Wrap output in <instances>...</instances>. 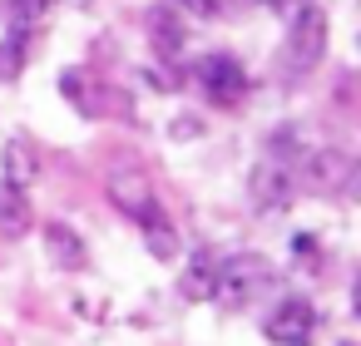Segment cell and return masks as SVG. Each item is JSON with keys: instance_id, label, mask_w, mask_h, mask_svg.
Masks as SVG:
<instances>
[{"instance_id": "cell-1", "label": "cell", "mask_w": 361, "mask_h": 346, "mask_svg": "<svg viewBox=\"0 0 361 346\" xmlns=\"http://www.w3.org/2000/svg\"><path fill=\"white\" fill-rule=\"evenodd\" d=\"M326 55V11L312 6V0H297L292 20H287V40L277 55V80H302L322 65Z\"/></svg>"}, {"instance_id": "cell-2", "label": "cell", "mask_w": 361, "mask_h": 346, "mask_svg": "<svg viewBox=\"0 0 361 346\" xmlns=\"http://www.w3.org/2000/svg\"><path fill=\"white\" fill-rule=\"evenodd\" d=\"M277 282V267L262 257V252H233L213 267V302L228 307V311H243L252 307L267 287Z\"/></svg>"}, {"instance_id": "cell-3", "label": "cell", "mask_w": 361, "mask_h": 346, "mask_svg": "<svg viewBox=\"0 0 361 346\" xmlns=\"http://www.w3.org/2000/svg\"><path fill=\"white\" fill-rule=\"evenodd\" d=\"M277 149H282V159L267 149L257 163H252V178H247V188H252V203L262 208V213H277V208H287L292 203V193H297V139L292 134H277Z\"/></svg>"}, {"instance_id": "cell-4", "label": "cell", "mask_w": 361, "mask_h": 346, "mask_svg": "<svg viewBox=\"0 0 361 346\" xmlns=\"http://www.w3.org/2000/svg\"><path fill=\"white\" fill-rule=\"evenodd\" d=\"M356 178V163L346 149H312L297 159V183L307 193H346Z\"/></svg>"}, {"instance_id": "cell-5", "label": "cell", "mask_w": 361, "mask_h": 346, "mask_svg": "<svg viewBox=\"0 0 361 346\" xmlns=\"http://www.w3.org/2000/svg\"><path fill=\"white\" fill-rule=\"evenodd\" d=\"M262 331H267V341H277V346H312L317 307H312L307 297H282V302L267 311Z\"/></svg>"}, {"instance_id": "cell-6", "label": "cell", "mask_w": 361, "mask_h": 346, "mask_svg": "<svg viewBox=\"0 0 361 346\" xmlns=\"http://www.w3.org/2000/svg\"><path fill=\"white\" fill-rule=\"evenodd\" d=\"M193 80H198V89H203L213 104H238V99L247 94V70H243L233 55H203V60L193 65Z\"/></svg>"}, {"instance_id": "cell-7", "label": "cell", "mask_w": 361, "mask_h": 346, "mask_svg": "<svg viewBox=\"0 0 361 346\" xmlns=\"http://www.w3.org/2000/svg\"><path fill=\"white\" fill-rule=\"evenodd\" d=\"M109 198H114V208H119V213H129L134 223H139L149 208H159V198H154L149 178H144V173H134V168H114V173H109Z\"/></svg>"}, {"instance_id": "cell-8", "label": "cell", "mask_w": 361, "mask_h": 346, "mask_svg": "<svg viewBox=\"0 0 361 346\" xmlns=\"http://www.w3.org/2000/svg\"><path fill=\"white\" fill-rule=\"evenodd\" d=\"M30 223H35V213L25 203V188H16V183L0 178V233H6V237H25Z\"/></svg>"}, {"instance_id": "cell-9", "label": "cell", "mask_w": 361, "mask_h": 346, "mask_svg": "<svg viewBox=\"0 0 361 346\" xmlns=\"http://www.w3.org/2000/svg\"><path fill=\"white\" fill-rule=\"evenodd\" d=\"M45 247H50V257L60 262V267H85V242H80V233L70 228V223H45Z\"/></svg>"}, {"instance_id": "cell-10", "label": "cell", "mask_w": 361, "mask_h": 346, "mask_svg": "<svg viewBox=\"0 0 361 346\" xmlns=\"http://www.w3.org/2000/svg\"><path fill=\"white\" fill-rule=\"evenodd\" d=\"M139 228H144V237H149V252H154L159 262L178 257V233H173V223L164 218V208H149V213L139 218Z\"/></svg>"}, {"instance_id": "cell-11", "label": "cell", "mask_w": 361, "mask_h": 346, "mask_svg": "<svg viewBox=\"0 0 361 346\" xmlns=\"http://www.w3.org/2000/svg\"><path fill=\"white\" fill-rule=\"evenodd\" d=\"M30 35L35 30H16V25H6V40H0V80H20V70H25V55H30Z\"/></svg>"}, {"instance_id": "cell-12", "label": "cell", "mask_w": 361, "mask_h": 346, "mask_svg": "<svg viewBox=\"0 0 361 346\" xmlns=\"http://www.w3.org/2000/svg\"><path fill=\"white\" fill-rule=\"evenodd\" d=\"M213 257L208 252H198L193 262H188V272H183V282H178V292L188 297V302H213Z\"/></svg>"}, {"instance_id": "cell-13", "label": "cell", "mask_w": 361, "mask_h": 346, "mask_svg": "<svg viewBox=\"0 0 361 346\" xmlns=\"http://www.w3.org/2000/svg\"><path fill=\"white\" fill-rule=\"evenodd\" d=\"M30 178H35V154H30L25 139H11V144H6V183L25 188Z\"/></svg>"}, {"instance_id": "cell-14", "label": "cell", "mask_w": 361, "mask_h": 346, "mask_svg": "<svg viewBox=\"0 0 361 346\" xmlns=\"http://www.w3.org/2000/svg\"><path fill=\"white\" fill-rule=\"evenodd\" d=\"M149 35H154V50H159V55H178V45H183V35H178V25H173V11H169V6L149 16Z\"/></svg>"}, {"instance_id": "cell-15", "label": "cell", "mask_w": 361, "mask_h": 346, "mask_svg": "<svg viewBox=\"0 0 361 346\" xmlns=\"http://www.w3.org/2000/svg\"><path fill=\"white\" fill-rule=\"evenodd\" d=\"M50 16V0H6V25L16 30H35Z\"/></svg>"}, {"instance_id": "cell-16", "label": "cell", "mask_w": 361, "mask_h": 346, "mask_svg": "<svg viewBox=\"0 0 361 346\" xmlns=\"http://www.w3.org/2000/svg\"><path fill=\"white\" fill-rule=\"evenodd\" d=\"M178 6H183L188 16H198V20H213V16H218V0H178Z\"/></svg>"}, {"instance_id": "cell-17", "label": "cell", "mask_w": 361, "mask_h": 346, "mask_svg": "<svg viewBox=\"0 0 361 346\" xmlns=\"http://www.w3.org/2000/svg\"><path fill=\"white\" fill-rule=\"evenodd\" d=\"M262 6H267V11H292L297 0H262Z\"/></svg>"}, {"instance_id": "cell-18", "label": "cell", "mask_w": 361, "mask_h": 346, "mask_svg": "<svg viewBox=\"0 0 361 346\" xmlns=\"http://www.w3.org/2000/svg\"><path fill=\"white\" fill-rule=\"evenodd\" d=\"M65 6H90V0H65Z\"/></svg>"}]
</instances>
